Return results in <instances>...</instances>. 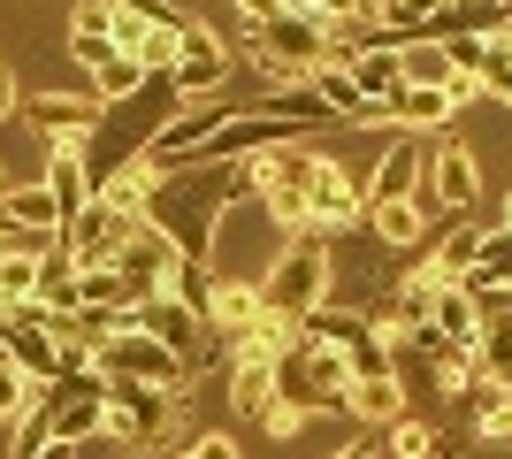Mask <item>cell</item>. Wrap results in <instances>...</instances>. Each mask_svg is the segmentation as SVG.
<instances>
[{
	"mask_svg": "<svg viewBox=\"0 0 512 459\" xmlns=\"http://www.w3.org/2000/svg\"><path fill=\"white\" fill-rule=\"evenodd\" d=\"M329 284H337L329 245H321V238H291V245H276V268L260 276V306H268L276 322L299 329L306 314H321V306H329Z\"/></svg>",
	"mask_w": 512,
	"mask_h": 459,
	"instance_id": "1",
	"label": "cell"
},
{
	"mask_svg": "<svg viewBox=\"0 0 512 459\" xmlns=\"http://www.w3.org/2000/svg\"><path fill=\"white\" fill-rule=\"evenodd\" d=\"M245 39H253L260 62H283V69H314L329 54V8H276V0H245L237 8Z\"/></svg>",
	"mask_w": 512,
	"mask_h": 459,
	"instance_id": "2",
	"label": "cell"
},
{
	"mask_svg": "<svg viewBox=\"0 0 512 459\" xmlns=\"http://www.w3.org/2000/svg\"><path fill=\"white\" fill-rule=\"evenodd\" d=\"M299 345L329 352L352 383H360V375H398V360H390V345H383V329L367 322V314H352V306H321V314H306V322H299Z\"/></svg>",
	"mask_w": 512,
	"mask_h": 459,
	"instance_id": "3",
	"label": "cell"
},
{
	"mask_svg": "<svg viewBox=\"0 0 512 459\" xmlns=\"http://www.w3.org/2000/svg\"><path fill=\"white\" fill-rule=\"evenodd\" d=\"M92 368H100L107 383H146V391H176V398H192V383H199L192 360H176L169 345H153L146 329H115V337L92 352Z\"/></svg>",
	"mask_w": 512,
	"mask_h": 459,
	"instance_id": "4",
	"label": "cell"
},
{
	"mask_svg": "<svg viewBox=\"0 0 512 459\" xmlns=\"http://www.w3.org/2000/svg\"><path fill=\"white\" fill-rule=\"evenodd\" d=\"M184 421H192V398L146 391V383H107V437H123V444H169Z\"/></svg>",
	"mask_w": 512,
	"mask_h": 459,
	"instance_id": "5",
	"label": "cell"
},
{
	"mask_svg": "<svg viewBox=\"0 0 512 459\" xmlns=\"http://www.w3.org/2000/svg\"><path fill=\"white\" fill-rule=\"evenodd\" d=\"M344 391H352V375L314 345H291L276 360V398L291 414H344Z\"/></svg>",
	"mask_w": 512,
	"mask_h": 459,
	"instance_id": "6",
	"label": "cell"
},
{
	"mask_svg": "<svg viewBox=\"0 0 512 459\" xmlns=\"http://www.w3.org/2000/svg\"><path fill=\"white\" fill-rule=\"evenodd\" d=\"M360 215H367V192L352 184V169L329 153H306V238H337Z\"/></svg>",
	"mask_w": 512,
	"mask_h": 459,
	"instance_id": "7",
	"label": "cell"
},
{
	"mask_svg": "<svg viewBox=\"0 0 512 459\" xmlns=\"http://www.w3.org/2000/svg\"><path fill=\"white\" fill-rule=\"evenodd\" d=\"M138 222L146 215H123L115 199H92L85 215L62 230V253H69V268H115L123 261V245L138 238Z\"/></svg>",
	"mask_w": 512,
	"mask_h": 459,
	"instance_id": "8",
	"label": "cell"
},
{
	"mask_svg": "<svg viewBox=\"0 0 512 459\" xmlns=\"http://www.w3.org/2000/svg\"><path fill=\"white\" fill-rule=\"evenodd\" d=\"M16 108L54 153H85L92 131H100V100H92V92H31V100H16Z\"/></svg>",
	"mask_w": 512,
	"mask_h": 459,
	"instance_id": "9",
	"label": "cell"
},
{
	"mask_svg": "<svg viewBox=\"0 0 512 459\" xmlns=\"http://www.w3.org/2000/svg\"><path fill=\"white\" fill-rule=\"evenodd\" d=\"M222 77H230V46L214 39L199 16H184V31H176V62H169V85L176 100L192 108V100H207V92H222Z\"/></svg>",
	"mask_w": 512,
	"mask_h": 459,
	"instance_id": "10",
	"label": "cell"
},
{
	"mask_svg": "<svg viewBox=\"0 0 512 459\" xmlns=\"http://www.w3.org/2000/svg\"><path fill=\"white\" fill-rule=\"evenodd\" d=\"M428 207H444V215H467L474 199H482V161H474V146H459V138H444V146L428 153Z\"/></svg>",
	"mask_w": 512,
	"mask_h": 459,
	"instance_id": "11",
	"label": "cell"
},
{
	"mask_svg": "<svg viewBox=\"0 0 512 459\" xmlns=\"http://www.w3.org/2000/svg\"><path fill=\"white\" fill-rule=\"evenodd\" d=\"M0 352L23 368L31 391H54V383H62V345H54L46 329H31L23 314H0Z\"/></svg>",
	"mask_w": 512,
	"mask_h": 459,
	"instance_id": "12",
	"label": "cell"
},
{
	"mask_svg": "<svg viewBox=\"0 0 512 459\" xmlns=\"http://www.w3.org/2000/svg\"><path fill=\"white\" fill-rule=\"evenodd\" d=\"M260 314H268V306H260V284H245V276H214V299H207V314H199V329H214V337L230 345V337H245Z\"/></svg>",
	"mask_w": 512,
	"mask_h": 459,
	"instance_id": "13",
	"label": "cell"
},
{
	"mask_svg": "<svg viewBox=\"0 0 512 459\" xmlns=\"http://www.w3.org/2000/svg\"><path fill=\"white\" fill-rule=\"evenodd\" d=\"M421 176H428V146L421 138H398L383 153V169L367 184V207H398V199H421Z\"/></svg>",
	"mask_w": 512,
	"mask_h": 459,
	"instance_id": "14",
	"label": "cell"
},
{
	"mask_svg": "<svg viewBox=\"0 0 512 459\" xmlns=\"http://www.w3.org/2000/svg\"><path fill=\"white\" fill-rule=\"evenodd\" d=\"M482 306L467 299V291L451 284V291H436V306H428V337H436V345H451V352H474L482 345Z\"/></svg>",
	"mask_w": 512,
	"mask_h": 459,
	"instance_id": "15",
	"label": "cell"
},
{
	"mask_svg": "<svg viewBox=\"0 0 512 459\" xmlns=\"http://www.w3.org/2000/svg\"><path fill=\"white\" fill-rule=\"evenodd\" d=\"M344 414L360 421V429H390V421L406 414V383H398V375H360V383L344 391Z\"/></svg>",
	"mask_w": 512,
	"mask_h": 459,
	"instance_id": "16",
	"label": "cell"
},
{
	"mask_svg": "<svg viewBox=\"0 0 512 459\" xmlns=\"http://www.w3.org/2000/svg\"><path fill=\"white\" fill-rule=\"evenodd\" d=\"M130 329H146L153 345H169L176 360H192V352H199V337H207V329H199V322H192V314H184V306H176V299H146V306H138V322H130Z\"/></svg>",
	"mask_w": 512,
	"mask_h": 459,
	"instance_id": "17",
	"label": "cell"
},
{
	"mask_svg": "<svg viewBox=\"0 0 512 459\" xmlns=\"http://www.w3.org/2000/svg\"><path fill=\"white\" fill-rule=\"evenodd\" d=\"M39 184L54 192V207H62V230L85 215L92 199H100V192H92V176H85V153H46V176H39Z\"/></svg>",
	"mask_w": 512,
	"mask_h": 459,
	"instance_id": "18",
	"label": "cell"
},
{
	"mask_svg": "<svg viewBox=\"0 0 512 459\" xmlns=\"http://www.w3.org/2000/svg\"><path fill=\"white\" fill-rule=\"evenodd\" d=\"M39 406H46V429H54L62 444L107 437V398H54V391H39Z\"/></svg>",
	"mask_w": 512,
	"mask_h": 459,
	"instance_id": "19",
	"label": "cell"
},
{
	"mask_svg": "<svg viewBox=\"0 0 512 459\" xmlns=\"http://www.w3.org/2000/svg\"><path fill=\"white\" fill-rule=\"evenodd\" d=\"M482 238H490V230H474V222H451L444 238H428L421 253L436 261V276H444V284H467L474 261H482Z\"/></svg>",
	"mask_w": 512,
	"mask_h": 459,
	"instance_id": "20",
	"label": "cell"
},
{
	"mask_svg": "<svg viewBox=\"0 0 512 459\" xmlns=\"http://www.w3.org/2000/svg\"><path fill=\"white\" fill-rule=\"evenodd\" d=\"M299 345V329L291 322H276V314H260L245 337H230V368H276L283 352Z\"/></svg>",
	"mask_w": 512,
	"mask_h": 459,
	"instance_id": "21",
	"label": "cell"
},
{
	"mask_svg": "<svg viewBox=\"0 0 512 459\" xmlns=\"http://www.w3.org/2000/svg\"><path fill=\"white\" fill-rule=\"evenodd\" d=\"M451 115H459V108H451V100H444V92H390V100H383V131H390V123H398V131H444V123H451Z\"/></svg>",
	"mask_w": 512,
	"mask_h": 459,
	"instance_id": "22",
	"label": "cell"
},
{
	"mask_svg": "<svg viewBox=\"0 0 512 459\" xmlns=\"http://www.w3.org/2000/svg\"><path fill=\"white\" fill-rule=\"evenodd\" d=\"M344 77H352L360 100H375V108H383L390 92H406V69H398V54H383V46H360V54L344 62Z\"/></svg>",
	"mask_w": 512,
	"mask_h": 459,
	"instance_id": "23",
	"label": "cell"
},
{
	"mask_svg": "<svg viewBox=\"0 0 512 459\" xmlns=\"http://www.w3.org/2000/svg\"><path fill=\"white\" fill-rule=\"evenodd\" d=\"M107 16H115L107 0H85V8L69 16V54H77V62H85V69L115 62V39H107Z\"/></svg>",
	"mask_w": 512,
	"mask_h": 459,
	"instance_id": "24",
	"label": "cell"
},
{
	"mask_svg": "<svg viewBox=\"0 0 512 459\" xmlns=\"http://www.w3.org/2000/svg\"><path fill=\"white\" fill-rule=\"evenodd\" d=\"M367 222H375V238L398 245V253H421V245H428V215H421V199H398V207H367Z\"/></svg>",
	"mask_w": 512,
	"mask_h": 459,
	"instance_id": "25",
	"label": "cell"
},
{
	"mask_svg": "<svg viewBox=\"0 0 512 459\" xmlns=\"http://www.w3.org/2000/svg\"><path fill=\"white\" fill-rule=\"evenodd\" d=\"M268 406H276V368H230V414L268 421Z\"/></svg>",
	"mask_w": 512,
	"mask_h": 459,
	"instance_id": "26",
	"label": "cell"
},
{
	"mask_svg": "<svg viewBox=\"0 0 512 459\" xmlns=\"http://www.w3.org/2000/svg\"><path fill=\"white\" fill-rule=\"evenodd\" d=\"M467 291H512V230H490V238H482V261H474Z\"/></svg>",
	"mask_w": 512,
	"mask_h": 459,
	"instance_id": "27",
	"label": "cell"
},
{
	"mask_svg": "<svg viewBox=\"0 0 512 459\" xmlns=\"http://www.w3.org/2000/svg\"><path fill=\"white\" fill-rule=\"evenodd\" d=\"M383 444H390V459H444V437H436L421 414H398Z\"/></svg>",
	"mask_w": 512,
	"mask_h": 459,
	"instance_id": "28",
	"label": "cell"
},
{
	"mask_svg": "<svg viewBox=\"0 0 512 459\" xmlns=\"http://www.w3.org/2000/svg\"><path fill=\"white\" fill-rule=\"evenodd\" d=\"M474 360H482V375H490L497 391H512V314H497V322L482 329V345H474Z\"/></svg>",
	"mask_w": 512,
	"mask_h": 459,
	"instance_id": "29",
	"label": "cell"
},
{
	"mask_svg": "<svg viewBox=\"0 0 512 459\" xmlns=\"http://www.w3.org/2000/svg\"><path fill=\"white\" fill-rule=\"evenodd\" d=\"M482 92L512 108V23L497 31V39H482Z\"/></svg>",
	"mask_w": 512,
	"mask_h": 459,
	"instance_id": "30",
	"label": "cell"
},
{
	"mask_svg": "<svg viewBox=\"0 0 512 459\" xmlns=\"http://www.w3.org/2000/svg\"><path fill=\"white\" fill-rule=\"evenodd\" d=\"M31 406H39V391H31V383H23V368L0 352V421H23Z\"/></svg>",
	"mask_w": 512,
	"mask_h": 459,
	"instance_id": "31",
	"label": "cell"
},
{
	"mask_svg": "<svg viewBox=\"0 0 512 459\" xmlns=\"http://www.w3.org/2000/svg\"><path fill=\"white\" fill-rule=\"evenodd\" d=\"M176 459H245V452H237L230 437H192V444H184Z\"/></svg>",
	"mask_w": 512,
	"mask_h": 459,
	"instance_id": "32",
	"label": "cell"
},
{
	"mask_svg": "<svg viewBox=\"0 0 512 459\" xmlns=\"http://www.w3.org/2000/svg\"><path fill=\"white\" fill-rule=\"evenodd\" d=\"M260 429H268V437H299V429H306V414H291V406H283V398H276V406H268V421H260Z\"/></svg>",
	"mask_w": 512,
	"mask_h": 459,
	"instance_id": "33",
	"label": "cell"
},
{
	"mask_svg": "<svg viewBox=\"0 0 512 459\" xmlns=\"http://www.w3.org/2000/svg\"><path fill=\"white\" fill-rule=\"evenodd\" d=\"M337 459H375V444H367V437H360V444H344V452H337Z\"/></svg>",
	"mask_w": 512,
	"mask_h": 459,
	"instance_id": "34",
	"label": "cell"
},
{
	"mask_svg": "<svg viewBox=\"0 0 512 459\" xmlns=\"http://www.w3.org/2000/svg\"><path fill=\"white\" fill-rule=\"evenodd\" d=\"M16 108V85H8V69H0V115Z\"/></svg>",
	"mask_w": 512,
	"mask_h": 459,
	"instance_id": "35",
	"label": "cell"
},
{
	"mask_svg": "<svg viewBox=\"0 0 512 459\" xmlns=\"http://www.w3.org/2000/svg\"><path fill=\"white\" fill-rule=\"evenodd\" d=\"M505 230H512V192H505Z\"/></svg>",
	"mask_w": 512,
	"mask_h": 459,
	"instance_id": "36",
	"label": "cell"
},
{
	"mask_svg": "<svg viewBox=\"0 0 512 459\" xmlns=\"http://www.w3.org/2000/svg\"><path fill=\"white\" fill-rule=\"evenodd\" d=\"M0 192H8V161H0Z\"/></svg>",
	"mask_w": 512,
	"mask_h": 459,
	"instance_id": "37",
	"label": "cell"
}]
</instances>
